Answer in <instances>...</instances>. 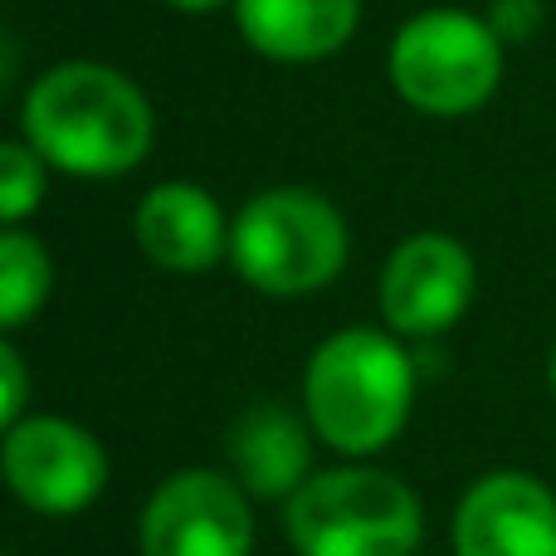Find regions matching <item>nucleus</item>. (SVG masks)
<instances>
[{
  "mask_svg": "<svg viewBox=\"0 0 556 556\" xmlns=\"http://www.w3.org/2000/svg\"><path fill=\"white\" fill-rule=\"evenodd\" d=\"M25 142L54 172L113 181L147 162L156 142V117L147 93L123 68L68 59L29 84Z\"/></svg>",
  "mask_w": 556,
  "mask_h": 556,
  "instance_id": "obj_1",
  "label": "nucleus"
},
{
  "mask_svg": "<svg viewBox=\"0 0 556 556\" xmlns=\"http://www.w3.org/2000/svg\"><path fill=\"white\" fill-rule=\"evenodd\" d=\"M415 405V362L376 327L332 332L303 371V410L323 444L342 454H376L405 430Z\"/></svg>",
  "mask_w": 556,
  "mask_h": 556,
  "instance_id": "obj_2",
  "label": "nucleus"
},
{
  "mask_svg": "<svg viewBox=\"0 0 556 556\" xmlns=\"http://www.w3.org/2000/svg\"><path fill=\"white\" fill-rule=\"evenodd\" d=\"M283 532L298 556H415L425 508L405 479L346 464L313 473L283 503Z\"/></svg>",
  "mask_w": 556,
  "mask_h": 556,
  "instance_id": "obj_3",
  "label": "nucleus"
},
{
  "mask_svg": "<svg viewBox=\"0 0 556 556\" xmlns=\"http://www.w3.org/2000/svg\"><path fill=\"white\" fill-rule=\"evenodd\" d=\"M352 235L327 195L307 186H274L244 201L230 225V260L260 293L303 298L346 269Z\"/></svg>",
  "mask_w": 556,
  "mask_h": 556,
  "instance_id": "obj_4",
  "label": "nucleus"
},
{
  "mask_svg": "<svg viewBox=\"0 0 556 556\" xmlns=\"http://www.w3.org/2000/svg\"><path fill=\"white\" fill-rule=\"evenodd\" d=\"M391 84L415 113H479L503 84V39L469 10H420L391 39Z\"/></svg>",
  "mask_w": 556,
  "mask_h": 556,
  "instance_id": "obj_5",
  "label": "nucleus"
},
{
  "mask_svg": "<svg viewBox=\"0 0 556 556\" xmlns=\"http://www.w3.org/2000/svg\"><path fill=\"white\" fill-rule=\"evenodd\" d=\"M0 479L45 518H74L108 489V450L64 415H25L0 440Z\"/></svg>",
  "mask_w": 556,
  "mask_h": 556,
  "instance_id": "obj_6",
  "label": "nucleus"
},
{
  "mask_svg": "<svg viewBox=\"0 0 556 556\" xmlns=\"http://www.w3.org/2000/svg\"><path fill=\"white\" fill-rule=\"evenodd\" d=\"M142 556H250L254 513L240 479L215 469H181L147 498L137 522Z\"/></svg>",
  "mask_w": 556,
  "mask_h": 556,
  "instance_id": "obj_7",
  "label": "nucleus"
},
{
  "mask_svg": "<svg viewBox=\"0 0 556 556\" xmlns=\"http://www.w3.org/2000/svg\"><path fill=\"white\" fill-rule=\"evenodd\" d=\"M479 269L454 235L420 230L401 240L381 274V317L401 337H440L469 313Z\"/></svg>",
  "mask_w": 556,
  "mask_h": 556,
  "instance_id": "obj_8",
  "label": "nucleus"
},
{
  "mask_svg": "<svg viewBox=\"0 0 556 556\" xmlns=\"http://www.w3.org/2000/svg\"><path fill=\"white\" fill-rule=\"evenodd\" d=\"M454 556H556V493L522 469L483 473L454 508Z\"/></svg>",
  "mask_w": 556,
  "mask_h": 556,
  "instance_id": "obj_9",
  "label": "nucleus"
},
{
  "mask_svg": "<svg viewBox=\"0 0 556 556\" xmlns=\"http://www.w3.org/2000/svg\"><path fill=\"white\" fill-rule=\"evenodd\" d=\"M137 250L166 274H205L230 254V225L211 191L191 181H162L132 215Z\"/></svg>",
  "mask_w": 556,
  "mask_h": 556,
  "instance_id": "obj_10",
  "label": "nucleus"
},
{
  "mask_svg": "<svg viewBox=\"0 0 556 556\" xmlns=\"http://www.w3.org/2000/svg\"><path fill=\"white\" fill-rule=\"evenodd\" d=\"M240 35L274 64H317L356 35L362 0H235Z\"/></svg>",
  "mask_w": 556,
  "mask_h": 556,
  "instance_id": "obj_11",
  "label": "nucleus"
},
{
  "mask_svg": "<svg viewBox=\"0 0 556 556\" xmlns=\"http://www.w3.org/2000/svg\"><path fill=\"white\" fill-rule=\"evenodd\" d=\"M313 425H303L283 405H254L230 434V459L235 479L254 498H293L307 479H313V444H307Z\"/></svg>",
  "mask_w": 556,
  "mask_h": 556,
  "instance_id": "obj_12",
  "label": "nucleus"
},
{
  "mask_svg": "<svg viewBox=\"0 0 556 556\" xmlns=\"http://www.w3.org/2000/svg\"><path fill=\"white\" fill-rule=\"evenodd\" d=\"M54 288V260L25 230H0V337L35 323Z\"/></svg>",
  "mask_w": 556,
  "mask_h": 556,
  "instance_id": "obj_13",
  "label": "nucleus"
},
{
  "mask_svg": "<svg viewBox=\"0 0 556 556\" xmlns=\"http://www.w3.org/2000/svg\"><path fill=\"white\" fill-rule=\"evenodd\" d=\"M49 191V162L29 142H0V230L29 220Z\"/></svg>",
  "mask_w": 556,
  "mask_h": 556,
  "instance_id": "obj_14",
  "label": "nucleus"
},
{
  "mask_svg": "<svg viewBox=\"0 0 556 556\" xmlns=\"http://www.w3.org/2000/svg\"><path fill=\"white\" fill-rule=\"evenodd\" d=\"M483 20H489V29L503 39V49H508V45H528V39L547 25V5H542V0H489V15Z\"/></svg>",
  "mask_w": 556,
  "mask_h": 556,
  "instance_id": "obj_15",
  "label": "nucleus"
},
{
  "mask_svg": "<svg viewBox=\"0 0 556 556\" xmlns=\"http://www.w3.org/2000/svg\"><path fill=\"white\" fill-rule=\"evenodd\" d=\"M25 405H29V371L15 346L0 337V440L25 420Z\"/></svg>",
  "mask_w": 556,
  "mask_h": 556,
  "instance_id": "obj_16",
  "label": "nucleus"
},
{
  "mask_svg": "<svg viewBox=\"0 0 556 556\" xmlns=\"http://www.w3.org/2000/svg\"><path fill=\"white\" fill-rule=\"evenodd\" d=\"M10 74H15V49H10V39L0 35V93H5Z\"/></svg>",
  "mask_w": 556,
  "mask_h": 556,
  "instance_id": "obj_17",
  "label": "nucleus"
},
{
  "mask_svg": "<svg viewBox=\"0 0 556 556\" xmlns=\"http://www.w3.org/2000/svg\"><path fill=\"white\" fill-rule=\"evenodd\" d=\"M166 5L186 10V15H211V10H220L225 0H166Z\"/></svg>",
  "mask_w": 556,
  "mask_h": 556,
  "instance_id": "obj_18",
  "label": "nucleus"
},
{
  "mask_svg": "<svg viewBox=\"0 0 556 556\" xmlns=\"http://www.w3.org/2000/svg\"><path fill=\"white\" fill-rule=\"evenodd\" d=\"M547 381H552V395H556V346H552V366H547Z\"/></svg>",
  "mask_w": 556,
  "mask_h": 556,
  "instance_id": "obj_19",
  "label": "nucleus"
},
{
  "mask_svg": "<svg viewBox=\"0 0 556 556\" xmlns=\"http://www.w3.org/2000/svg\"><path fill=\"white\" fill-rule=\"evenodd\" d=\"M0 556H5V552H0Z\"/></svg>",
  "mask_w": 556,
  "mask_h": 556,
  "instance_id": "obj_20",
  "label": "nucleus"
}]
</instances>
